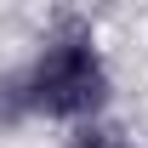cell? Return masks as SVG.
I'll return each mask as SVG.
<instances>
[{"label":"cell","instance_id":"cell-1","mask_svg":"<svg viewBox=\"0 0 148 148\" xmlns=\"http://www.w3.org/2000/svg\"><path fill=\"white\" fill-rule=\"evenodd\" d=\"M23 97H29V114H51V120H80L108 103V69L74 17L57 23L34 69L23 74Z\"/></svg>","mask_w":148,"mask_h":148},{"label":"cell","instance_id":"cell-2","mask_svg":"<svg viewBox=\"0 0 148 148\" xmlns=\"http://www.w3.org/2000/svg\"><path fill=\"white\" fill-rule=\"evenodd\" d=\"M29 114V97H23V74H6L0 80V125H17Z\"/></svg>","mask_w":148,"mask_h":148},{"label":"cell","instance_id":"cell-3","mask_svg":"<svg viewBox=\"0 0 148 148\" xmlns=\"http://www.w3.org/2000/svg\"><path fill=\"white\" fill-rule=\"evenodd\" d=\"M69 148H125V143H120L114 131H80V137H74Z\"/></svg>","mask_w":148,"mask_h":148}]
</instances>
